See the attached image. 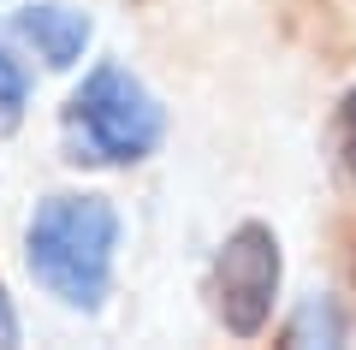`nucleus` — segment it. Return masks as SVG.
<instances>
[{
	"label": "nucleus",
	"instance_id": "obj_3",
	"mask_svg": "<svg viewBox=\"0 0 356 350\" xmlns=\"http://www.w3.org/2000/svg\"><path fill=\"white\" fill-rule=\"evenodd\" d=\"M280 279H285V255L267 220H243L226 232L214 267H208V297H214V321L232 338H255L273 321L280 303Z\"/></svg>",
	"mask_w": 356,
	"mask_h": 350
},
{
	"label": "nucleus",
	"instance_id": "obj_5",
	"mask_svg": "<svg viewBox=\"0 0 356 350\" xmlns=\"http://www.w3.org/2000/svg\"><path fill=\"white\" fill-rule=\"evenodd\" d=\"M285 344H344V309L332 297H309L285 326Z\"/></svg>",
	"mask_w": 356,
	"mask_h": 350
},
{
	"label": "nucleus",
	"instance_id": "obj_1",
	"mask_svg": "<svg viewBox=\"0 0 356 350\" xmlns=\"http://www.w3.org/2000/svg\"><path fill=\"white\" fill-rule=\"evenodd\" d=\"M113 250H119V214L107 196H42L24 225V262L48 297L65 309L95 315L113 291Z\"/></svg>",
	"mask_w": 356,
	"mask_h": 350
},
{
	"label": "nucleus",
	"instance_id": "obj_7",
	"mask_svg": "<svg viewBox=\"0 0 356 350\" xmlns=\"http://www.w3.org/2000/svg\"><path fill=\"white\" fill-rule=\"evenodd\" d=\"M332 161H339V178L356 190V83L332 107Z\"/></svg>",
	"mask_w": 356,
	"mask_h": 350
},
{
	"label": "nucleus",
	"instance_id": "obj_2",
	"mask_svg": "<svg viewBox=\"0 0 356 350\" xmlns=\"http://www.w3.org/2000/svg\"><path fill=\"white\" fill-rule=\"evenodd\" d=\"M166 137V113L149 95L137 72L125 65H95L83 83L65 101V143H72V161L89 166H137L161 149Z\"/></svg>",
	"mask_w": 356,
	"mask_h": 350
},
{
	"label": "nucleus",
	"instance_id": "obj_6",
	"mask_svg": "<svg viewBox=\"0 0 356 350\" xmlns=\"http://www.w3.org/2000/svg\"><path fill=\"white\" fill-rule=\"evenodd\" d=\"M24 107H30V72H24V60H13V48L0 42V137L18 131Z\"/></svg>",
	"mask_w": 356,
	"mask_h": 350
},
{
	"label": "nucleus",
	"instance_id": "obj_8",
	"mask_svg": "<svg viewBox=\"0 0 356 350\" xmlns=\"http://www.w3.org/2000/svg\"><path fill=\"white\" fill-rule=\"evenodd\" d=\"M6 344H18V315H13V303H6V291H0V350Z\"/></svg>",
	"mask_w": 356,
	"mask_h": 350
},
{
	"label": "nucleus",
	"instance_id": "obj_4",
	"mask_svg": "<svg viewBox=\"0 0 356 350\" xmlns=\"http://www.w3.org/2000/svg\"><path fill=\"white\" fill-rule=\"evenodd\" d=\"M13 30L36 48L42 65H54V72H65V65L83 60L89 48V13H77V6H65V0H24L13 18Z\"/></svg>",
	"mask_w": 356,
	"mask_h": 350
}]
</instances>
